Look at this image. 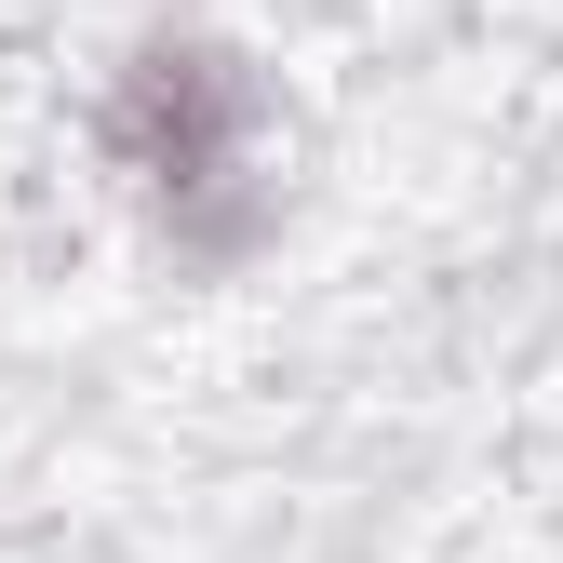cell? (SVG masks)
<instances>
[{
  "label": "cell",
  "mask_w": 563,
  "mask_h": 563,
  "mask_svg": "<svg viewBox=\"0 0 563 563\" xmlns=\"http://www.w3.org/2000/svg\"><path fill=\"white\" fill-rule=\"evenodd\" d=\"M81 134H95L108 188L134 201V229L175 268L229 282V268H255L282 242V95L229 27H201V14L134 27L95 67Z\"/></svg>",
  "instance_id": "1"
}]
</instances>
